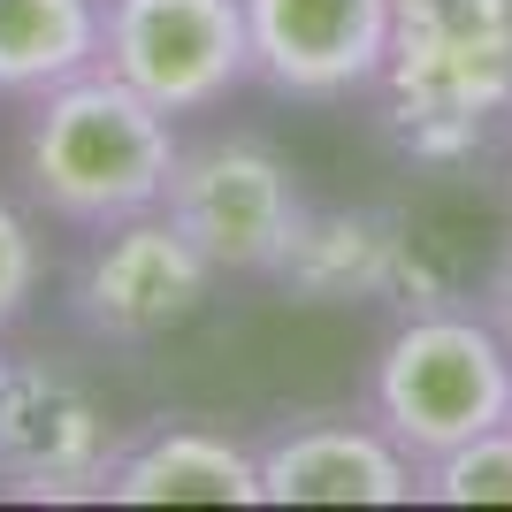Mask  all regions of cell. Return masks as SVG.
<instances>
[{
	"instance_id": "7c38bea8",
	"label": "cell",
	"mask_w": 512,
	"mask_h": 512,
	"mask_svg": "<svg viewBox=\"0 0 512 512\" xmlns=\"http://www.w3.org/2000/svg\"><path fill=\"white\" fill-rule=\"evenodd\" d=\"M421 497H436V505H512V421L482 428L474 444L444 451V459H428Z\"/></svg>"
},
{
	"instance_id": "4fadbf2b",
	"label": "cell",
	"mask_w": 512,
	"mask_h": 512,
	"mask_svg": "<svg viewBox=\"0 0 512 512\" xmlns=\"http://www.w3.org/2000/svg\"><path fill=\"white\" fill-rule=\"evenodd\" d=\"M39 299V237L8 199H0V329L23 321V306Z\"/></svg>"
},
{
	"instance_id": "9c48e42d",
	"label": "cell",
	"mask_w": 512,
	"mask_h": 512,
	"mask_svg": "<svg viewBox=\"0 0 512 512\" xmlns=\"http://www.w3.org/2000/svg\"><path fill=\"white\" fill-rule=\"evenodd\" d=\"M421 497V467L383 428L306 421L260 451V505H406Z\"/></svg>"
},
{
	"instance_id": "ba28073f",
	"label": "cell",
	"mask_w": 512,
	"mask_h": 512,
	"mask_svg": "<svg viewBox=\"0 0 512 512\" xmlns=\"http://www.w3.org/2000/svg\"><path fill=\"white\" fill-rule=\"evenodd\" d=\"M253 77L283 100H352L383 85L390 0H245Z\"/></svg>"
},
{
	"instance_id": "5bb4252c",
	"label": "cell",
	"mask_w": 512,
	"mask_h": 512,
	"mask_svg": "<svg viewBox=\"0 0 512 512\" xmlns=\"http://www.w3.org/2000/svg\"><path fill=\"white\" fill-rule=\"evenodd\" d=\"M497 329L512 337V260H505V276H497Z\"/></svg>"
},
{
	"instance_id": "8fae6325",
	"label": "cell",
	"mask_w": 512,
	"mask_h": 512,
	"mask_svg": "<svg viewBox=\"0 0 512 512\" xmlns=\"http://www.w3.org/2000/svg\"><path fill=\"white\" fill-rule=\"evenodd\" d=\"M100 0H0V100H39L100 69Z\"/></svg>"
},
{
	"instance_id": "9a60e30c",
	"label": "cell",
	"mask_w": 512,
	"mask_h": 512,
	"mask_svg": "<svg viewBox=\"0 0 512 512\" xmlns=\"http://www.w3.org/2000/svg\"><path fill=\"white\" fill-rule=\"evenodd\" d=\"M0 390H8V360H0Z\"/></svg>"
},
{
	"instance_id": "277c9868",
	"label": "cell",
	"mask_w": 512,
	"mask_h": 512,
	"mask_svg": "<svg viewBox=\"0 0 512 512\" xmlns=\"http://www.w3.org/2000/svg\"><path fill=\"white\" fill-rule=\"evenodd\" d=\"M161 214L214 260V276H283L306 230V199L283 153L260 138H199L176 146Z\"/></svg>"
},
{
	"instance_id": "3957f363",
	"label": "cell",
	"mask_w": 512,
	"mask_h": 512,
	"mask_svg": "<svg viewBox=\"0 0 512 512\" xmlns=\"http://www.w3.org/2000/svg\"><path fill=\"white\" fill-rule=\"evenodd\" d=\"M375 428L413 467L512 421V337L482 314H413L375 352Z\"/></svg>"
},
{
	"instance_id": "52a82bcc",
	"label": "cell",
	"mask_w": 512,
	"mask_h": 512,
	"mask_svg": "<svg viewBox=\"0 0 512 512\" xmlns=\"http://www.w3.org/2000/svg\"><path fill=\"white\" fill-rule=\"evenodd\" d=\"M107 406L46 360H8L0 390V482L16 497H100L115 467Z\"/></svg>"
},
{
	"instance_id": "8992f818",
	"label": "cell",
	"mask_w": 512,
	"mask_h": 512,
	"mask_svg": "<svg viewBox=\"0 0 512 512\" xmlns=\"http://www.w3.org/2000/svg\"><path fill=\"white\" fill-rule=\"evenodd\" d=\"M207 283H214V260L161 207H146L92 237L85 268H77V314H85L92 337L146 344L184 329L207 306Z\"/></svg>"
},
{
	"instance_id": "7a4b0ae2",
	"label": "cell",
	"mask_w": 512,
	"mask_h": 512,
	"mask_svg": "<svg viewBox=\"0 0 512 512\" xmlns=\"http://www.w3.org/2000/svg\"><path fill=\"white\" fill-rule=\"evenodd\" d=\"M383 92L421 161L482 146L512 115V0H390Z\"/></svg>"
},
{
	"instance_id": "5b68a950",
	"label": "cell",
	"mask_w": 512,
	"mask_h": 512,
	"mask_svg": "<svg viewBox=\"0 0 512 512\" xmlns=\"http://www.w3.org/2000/svg\"><path fill=\"white\" fill-rule=\"evenodd\" d=\"M100 69L138 85L161 115H207L253 77L245 0H107Z\"/></svg>"
},
{
	"instance_id": "6da1fadb",
	"label": "cell",
	"mask_w": 512,
	"mask_h": 512,
	"mask_svg": "<svg viewBox=\"0 0 512 512\" xmlns=\"http://www.w3.org/2000/svg\"><path fill=\"white\" fill-rule=\"evenodd\" d=\"M176 115L123 85L115 69H85L69 85L31 100V130H23V176L39 192L46 214L107 230L123 214L161 207L176 169Z\"/></svg>"
},
{
	"instance_id": "30bf717a",
	"label": "cell",
	"mask_w": 512,
	"mask_h": 512,
	"mask_svg": "<svg viewBox=\"0 0 512 512\" xmlns=\"http://www.w3.org/2000/svg\"><path fill=\"white\" fill-rule=\"evenodd\" d=\"M115 505H260V451H245L222 428H153L115 451L107 490Z\"/></svg>"
}]
</instances>
